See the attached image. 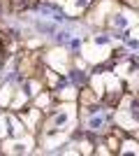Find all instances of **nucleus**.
I'll return each mask as SVG.
<instances>
[{
    "mask_svg": "<svg viewBox=\"0 0 139 156\" xmlns=\"http://www.w3.org/2000/svg\"><path fill=\"white\" fill-rule=\"evenodd\" d=\"M123 2H127V5H132V7H139V0H123Z\"/></svg>",
    "mask_w": 139,
    "mask_h": 156,
    "instance_id": "1",
    "label": "nucleus"
}]
</instances>
